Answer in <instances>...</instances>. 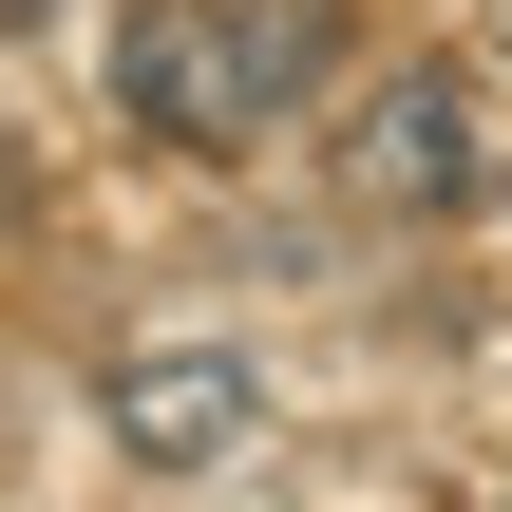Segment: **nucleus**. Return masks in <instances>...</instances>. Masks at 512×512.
I'll list each match as a JSON object with an SVG mask.
<instances>
[{"label": "nucleus", "instance_id": "obj_1", "mask_svg": "<svg viewBox=\"0 0 512 512\" xmlns=\"http://www.w3.org/2000/svg\"><path fill=\"white\" fill-rule=\"evenodd\" d=\"M342 76V0H133L114 38V114L171 152H247Z\"/></svg>", "mask_w": 512, "mask_h": 512}, {"label": "nucleus", "instance_id": "obj_2", "mask_svg": "<svg viewBox=\"0 0 512 512\" xmlns=\"http://www.w3.org/2000/svg\"><path fill=\"white\" fill-rule=\"evenodd\" d=\"M456 190H475V95H456V57H399V76H361V133H342V209L418 228V209H456Z\"/></svg>", "mask_w": 512, "mask_h": 512}, {"label": "nucleus", "instance_id": "obj_3", "mask_svg": "<svg viewBox=\"0 0 512 512\" xmlns=\"http://www.w3.org/2000/svg\"><path fill=\"white\" fill-rule=\"evenodd\" d=\"M95 418H114V456H133V475H228V456H247V418H266V380H247L228 342H152V361H114V380H95Z\"/></svg>", "mask_w": 512, "mask_h": 512}]
</instances>
